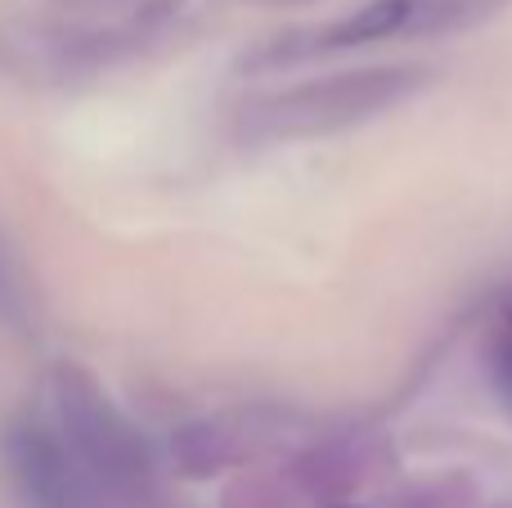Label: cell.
Listing matches in <instances>:
<instances>
[{
  "label": "cell",
  "instance_id": "obj_1",
  "mask_svg": "<svg viewBox=\"0 0 512 508\" xmlns=\"http://www.w3.org/2000/svg\"><path fill=\"white\" fill-rule=\"evenodd\" d=\"M436 72L427 63H378V68L328 72L297 86L261 90L234 108V140L243 144H288L342 135L369 126L396 108L414 104Z\"/></svg>",
  "mask_w": 512,
  "mask_h": 508
},
{
  "label": "cell",
  "instance_id": "obj_2",
  "mask_svg": "<svg viewBox=\"0 0 512 508\" xmlns=\"http://www.w3.org/2000/svg\"><path fill=\"white\" fill-rule=\"evenodd\" d=\"M54 432L72 450L86 477L108 495L113 508H158V455L149 437L108 401V392L77 365H59L50 374Z\"/></svg>",
  "mask_w": 512,
  "mask_h": 508
},
{
  "label": "cell",
  "instance_id": "obj_3",
  "mask_svg": "<svg viewBox=\"0 0 512 508\" xmlns=\"http://www.w3.org/2000/svg\"><path fill=\"white\" fill-rule=\"evenodd\" d=\"M508 9V0H364L351 14L328 23L292 27L261 41L243 59V72H283L297 63H315L328 54H351L387 41H423V36H454L481 27Z\"/></svg>",
  "mask_w": 512,
  "mask_h": 508
},
{
  "label": "cell",
  "instance_id": "obj_4",
  "mask_svg": "<svg viewBox=\"0 0 512 508\" xmlns=\"http://www.w3.org/2000/svg\"><path fill=\"white\" fill-rule=\"evenodd\" d=\"M0 464L18 508H113L45 419H9L0 432Z\"/></svg>",
  "mask_w": 512,
  "mask_h": 508
},
{
  "label": "cell",
  "instance_id": "obj_5",
  "mask_svg": "<svg viewBox=\"0 0 512 508\" xmlns=\"http://www.w3.org/2000/svg\"><path fill=\"white\" fill-rule=\"evenodd\" d=\"M288 423L279 410H239V414H216V419L185 423L171 441L176 468L189 477L221 473L230 464H248V459L265 455L274 441H283Z\"/></svg>",
  "mask_w": 512,
  "mask_h": 508
},
{
  "label": "cell",
  "instance_id": "obj_6",
  "mask_svg": "<svg viewBox=\"0 0 512 508\" xmlns=\"http://www.w3.org/2000/svg\"><path fill=\"white\" fill-rule=\"evenodd\" d=\"M486 378L495 387V396L512 410V288L495 302L486 329Z\"/></svg>",
  "mask_w": 512,
  "mask_h": 508
},
{
  "label": "cell",
  "instance_id": "obj_7",
  "mask_svg": "<svg viewBox=\"0 0 512 508\" xmlns=\"http://www.w3.org/2000/svg\"><path fill=\"white\" fill-rule=\"evenodd\" d=\"M18 302V288H14V270H9L5 252H0V311H14Z\"/></svg>",
  "mask_w": 512,
  "mask_h": 508
}]
</instances>
